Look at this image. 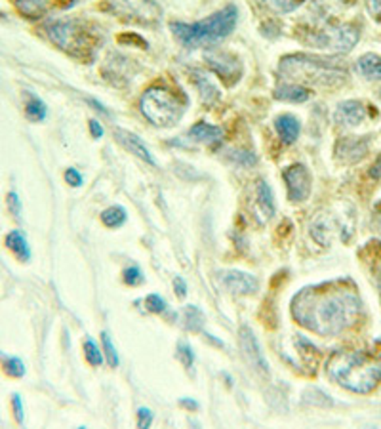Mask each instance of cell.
I'll return each mask as SVG.
<instances>
[{"label":"cell","instance_id":"1","mask_svg":"<svg viewBox=\"0 0 381 429\" xmlns=\"http://www.w3.org/2000/svg\"><path fill=\"white\" fill-rule=\"evenodd\" d=\"M360 307L357 288L347 281L305 286L292 299V315L297 324L319 336H337L351 329Z\"/></svg>","mask_w":381,"mask_h":429},{"label":"cell","instance_id":"2","mask_svg":"<svg viewBox=\"0 0 381 429\" xmlns=\"http://www.w3.org/2000/svg\"><path fill=\"white\" fill-rule=\"evenodd\" d=\"M330 380L353 393H370L380 383L381 370L366 353L339 351L328 360Z\"/></svg>","mask_w":381,"mask_h":429},{"label":"cell","instance_id":"3","mask_svg":"<svg viewBox=\"0 0 381 429\" xmlns=\"http://www.w3.org/2000/svg\"><path fill=\"white\" fill-rule=\"evenodd\" d=\"M236 17H238V12L235 6H225L223 10L215 12L202 21H197V24L174 21V24H170V29L174 33L175 39L179 40L185 48L212 46L233 33Z\"/></svg>","mask_w":381,"mask_h":429},{"label":"cell","instance_id":"4","mask_svg":"<svg viewBox=\"0 0 381 429\" xmlns=\"http://www.w3.org/2000/svg\"><path fill=\"white\" fill-rule=\"evenodd\" d=\"M337 60H322L312 55H288L278 65V75L294 85H317V86H335L345 77L343 65L335 63Z\"/></svg>","mask_w":381,"mask_h":429},{"label":"cell","instance_id":"5","mask_svg":"<svg viewBox=\"0 0 381 429\" xmlns=\"http://www.w3.org/2000/svg\"><path fill=\"white\" fill-rule=\"evenodd\" d=\"M82 21L78 19H55L52 24L46 25V35L53 44L67 54L76 58H90L96 46V37L90 33Z\"/></svg>","mask_w":381,"mask_h":429},{"label":"cell","instance_id":"6","mask_svg":"<svg viewBox=\"0 0 381 429\" xmlns=\"http://www.w3.org/2000/svg\"><path fill=\"white\" fill-rule=\"evenodd\" d=\"M297 39L305 46L326 50V52H349L357 44L358 31L351 24H320L317 27H309L303 31H297Z\"/></svg>","mask_w":381,"mask_h":429},{"label":"cell","instance_id":"7","mask_svg":"<svg viewBox=\"0 0 381 429\" xmlns=\"http://www.w3.org/2000/svg\"><path fill=\"white\" fill-rule=\"evenodd\" d=\"M139 109L145 119L154 126H174L181 119L185 103L172 90L152 86L141 96Z\"/></svg>","mask_w":381,"mask_h":429},{"label":"cell","instance_id":"8","mask_svg":"<svg viewBox=\"0 0 381 429\" xmlns=\"http://www.w3.org/2000/svg\"><path fill=\"white\" fill-rule=\"evenodd\" d=\"M284 182L292 202H303L311 195V174L305 164H292L284 170Z\"/></svg>","mask_w":381,"mask_h":429},{"label":"cell","instance_id":"9","mask_svg":"<svg viewBox=\"0 0 381 429\" xmlns=\"http://www.w3.org/2000/svg\"><path fill=\"white\" fill-rule=\"evenodd\" d=\"M109 6L118 16L137 19V21H154L159 19V8L151 0H109Z\"/></svg>","mask_w":381,"mask_h":429},{"label":"cell","instance_id":"10","mask_svg":"<svg viewBox=\"0 0 381 429\" xmlns=\"http://www.w3.org/2000/svg\"><path fill=\"white\" fill-rule=\"evenodd\" d=\"M370 147V139L366 136H347L342 138L335 143V159L342 164H355V162L362 161L368 153Z\"/></svg>","mask_w":381,"mask_h":429},{"label":"cell","instance_id":"11","mask_svg":"<svg viewBox=\"0 0 381 429\" xmlns=\"http://www.w3.org/2000/svg\"><path fill=\"white\" fill-rule=\"evenodd\" d=\"M238 342H240V349H242L244 357L250 362L251 367L256 368L261 374H269V367H267V360L263 357V351L259 347V342L254 330L250 326H242L238 332Z\"/></svg>","mask_w":381,"mask_h":429},{"label":"cell","instance_id":"12","mask_svg":"<svg viewBox=\"0 0 381 429\" xmlns=\"http://www.w3.org/2000/svg\"><path fill=\"white\" fill-rule=\"evenodd\" d=\"M343 229H345V225L335 212H326V214L322 212L311 223V235L319 245H330L332 238L337 237Z\"/></svg>","mask_w":381,"mask_h":429},{"label":"cell","instance_id":"13","mask_svg":"<svg viewBox=\"0 0 381 429\" xmlns=\"http://www.w3.org/2000/svg\"><path fill=\"white\" fill-rule=\"evenodd\" d=\"M206 60L210 63V67H212L223 80H227L229 85H233V82L238 80L240 75H242L240 62L231 54H227V52H213V54L206 55Z\"/></svg>","mask_w":381,"mask_h":429},{"label":"cell","instance_id":"14","mask_svg":"<svg viewBox=\"0 0 381 429\" xmlns=\"http://www.w3.org/2000/svg\"><path fill=\"white\" fill-rule=\"evenodd\" d=\"M221 284L225 286V290L233 292V294H254L258 290V279L242 271H221L220 273Z\"/></svg>","mask_w":381,"mask_h":429},{"label":"cell","instance_id":"15","mask_svg":"<svg viewBox=\"0 0 381 429\" xmlns=\"http://www.w3.org/2000/svg\"><path fill=\"white\" fill-rule=\"evenodd\" d=\"M368 116V109L362 101L347 100L342 101L334 111V123L342 126H358L362 124Z\"/></svg>","mask_w":381,"mask_h":429},{"label":"cell","instance_id":"16","mask_svg":"<svg viewBox=\"0 0 381 429\" xmlns=\"http://www.w3.org/2000/svg\"><path fill=\"white\" fill-rule=\"evenodd\" d=\"M114 138H116V141H118L126 151L134 153L136 157H139V159H143V161H147L149 164H154V159H152L151 153H149V149L141 143V139L137 138L136 134H132V132L128 130H122V128H116V130H114Z\"/></svg>","mask_w":381,"mask_h":429},{"label":"cell","instance_id":"17","mask_svg":"<svg viewBox=\"0 0 381 429\" xmlns=\"http://www.w3.org/2000/svg\"><path fill=\"white\" fill-rule=\"evenodd\" d=\"M256 212H258L261 223L271 220L274 214V197L267 182H259L256 187Z\"/></svg>","mask_w":381,"mask_h":429},{"label":"cell","instance_id":"18","mask_svg":"<svg viewBox=\"0 0 381 429\" xmlns=\"http://www.w3.org/2000/svg\"><path fill=\"white\" fill-rule=\"evenodd\" d=\"M221 138H223V130H221L220 126H212V124L208 123H197L187 134L189 141H195V143H200V146H213Z\"/></svg>","mask_w":381,"mask_h":429},{"label":"cell","instance_id":"19","mask_svg":"<svg viewBox=\"0 0 381 429\" xmlns=\"http://www.w3.org/2000/svg\"><path fill=\"white\" fill-rule=\"evenodd\" d=\"M274 128L278 132V138L282 139V143H294L299 138V132H301V124L294 115H281L276 116L274 121Z\"/></svg>","mask_w":381,"mask_h":429},{"label":"cell","instance_id":"20","mask_svg":"<svg viewBox=\"0 0 381 429\" xmlns=\"http://www.w3.org/2000/svg\"><path fill=\"white\" fill-rule=\"evenodd\" d=\"M274 98L281 101H288V103H303V101L311 98V92H309V88H305L301 85L284 82V85L276 86Z\"/></svg>","mask_w":381,"mask_h":429},{"label":"cell","instance_id":"21","mask_svg":"<svg viewBox=\"0 0 381 429\" xmlns=\"http://www.w3.org/2000/svg\"><path fill=\"white\" fill-rule=\"evenodd\" d=\"M4 245H6L8 250L14 254L17 260L23 261V263L30 260L29 243H27L25 235L19 233V231H10L6 235V238H4Z\"/></svg>","mask_w":381,"mask_h":429},{"label":"cell","instance_id":"22","mask_svg":"<svg viewBox=\"0 0 381 429\" xmlns=\"http://www.w3.org/2000/svg\"><path fill=\"white\" fill-rule=\"evenodd\" d=\"M14 6L21 16L29 19H38L42 17L52 6V0H12Z\"/></svg>","mask_w":381,"mask_h":429},{"label":"cell","instance_id":"23","mask_svg":"<svg viewBox=\"0 0 381 429\" xmlns=\"http://www.w3.org/2000/svg\"><path fill=\"white\" fill-rule=\"evenodd\" d=\"M358 73L370 80H381V55L364 54L357 60Z\"/></svg>","mask_w":381,"mask_h":429},{"label":"cell","instance_id":"24","mask_svg":"<svg viewBox=\"0 0 381 429\" xmlns=\"http://www.w3.org/2000/svg\"><path fill=\"white\" fill-rule=\"evenodd\" d=\"M48 115V109L46 103L37 96L27 94V100H25V116L29 119L30 123H42Z\"/></svg>","mask_w":381,"mask_h":429},{"label":"cell","instance_id":"25","mask_svg":"<svg viewBox=\"0 0 381 429\" xmlns=\"http://www.w3.org/2000/svg\"><path fill=\"white\" fill-rule=\"evenodd\" d=\"M193 80H195V85L198 86V90H200V98H202V101L204 103H212V101H215L218 98H220V92H218V88L212 85V80L206 77V75H202L200 71H193Z\"/></svg>","mask_w":381,"mask_h":429},{"label":"cell","instance_id":"26","mask_svg":"<svg viewBox=\"0 0 381 429\" xmlns=\"http://www.w3.org/2000/svg\"><path fill=\"white\" fill-rule=\"evenodd\" d=\"M0 367H2V372L8 376V378H14V380H19L25 376V365L19 357H14V355H4L0 353Z\"/></svg>","mask_w":381,"mask_h":429},{"label":"cell","instance_id":"27","mask_svg":"<svg viewBox=\"0 0 381 429\" xmlns=\"http://www.w3.org/2000/svg\"><path fill=\"white\" fill-rule=\"evenodd\" d=\"M183 326L187 330H193V332H200L202 330V324H204V315L202 311L195 306L183 307Z\"/></svg>","mask_w":381,"mask_h":429},{"label":"cell","instance_id":"28","mask_svg":"<svg viewBox=\"0 0 381 429\" xmlns=\"http://www.w3.org/2000/svg\"><path fill=\"white\" fill-rule=\"evenodd\" d=\"M101 222L105 223L107 227H121L126 222V210L122 207L107 208L101 214Z\"/></svg>","mask_w":381,"mask_h":429},{"label":"cell","instance_id":"29","mask_svg":"<svg viewBox=\"0 0 381 429\" xmlns=\"http://www.w3.org/2000/svg\"><path fill=\"white\" fill-rule=\"evenodd\" d=\"M267 6L278 14H288V12H294L296 8H299L303 4L305 0H263Z\"/></svg>","mask_w":381,"mask_h":429},{"label":"cell","instance_id":"30","mask_svg":"<svg viewBox=\"0 0 381 429\" xmlns=\"http://www.w3.org/2000/svg\"><path fill=\"white\" fill-rule=\"evenodd\" d=\"M84 355H86V359H88L91 367H99L103 362V353L99 349V345L96 342H91V340L84 342Z\"/></svg>","mask_w":381,"mask_h":429},{"label":"cell","instance_id":"31","mask_svg":"<svg viewBox=\"0 0 381 429\" xmlns=\"http://www.w3.org/2000/svg\"><path fill=\"white\" fill-rule=\"evenodd\" d=\"M101 342H103V349H105L107 362H109L111 367H118V355H116V351H114V345H113V342H111V338H109L107 332L101 334Z\"/></svg>","mask_w":381,"mask_h":429},{"label":"cell","instance_id":"32","mask_svg":"<svg viewBox=\"0 0 381 429\" xmlns=\"http://www.w3.org/2000/svg\"><path fill=\"white\" fill-rule=\"evenodd\" d=\"M229 159L240 166H254L256 164V155L250 153V151H231Z\"/></svg>","mask_w":381,"mask_h":429},{"label":"cell","instance_id":"33","mask_svg":"<svg viewBox=\"0 0 381 429\" xmlns=\"http://www.w3.org/2000/svg\"><path fill=\"white\" fill-rule=\"evenodd\" d=\"M145 306H147V309H149L151 313H162V311H166V301H164V298L159 296V294H149V296L145 298Z\"/></svg>","mask_w":381,"mask_h":429},{"label":"cell","instance_id":"34","mask_svg":"<svg viewBox=\"0 0 381 429\" xmlns=\"http://www.w3.org/2000/svg\"><path fill=\"white\" fill-rule=\"evenodd\" d=\"M124 283L130 286H137V284L143 283V273L139 268H128L124 271Z\"/></svg>","mask_w":381,"mask_h":429},{"label":"cell","instance_id":"35","mask_svg":"<svg viewBox=\"0 0 381 429\" xmlns=\"http://www.w3.org/2000/svg\"><path fill=\"white\" fill-rule=\"evenodd\" d=\"M12 410H14V420L21 426L23 421H25V414H23V401L17 393L12 395Z\"/></svg>","mask_w":381,"mask_h":429},{"label":"cell","instance_id":"36","mask_svg":"<svg viewBox=\"0 0 381 429\" xmlns=\"http://www.w3.org/2000/svg\"><path fill=\"white\" fill-rule=\"evenodd\" d=\"M177 349H179V359L183 360V365L185 367H193V362H195V355H193V349H190L189 344H179L177 345Z\"/></svg>","mask_w":381,"mask_h":429},{"label":"cell","instance_id":"37","mask_svg":"<svg viewBox=\"0 0 381 429\" xmlns=\"http://www.w3.org/2000/svg\"><path fill=\"white\" fill-rule=\"evenodd\" d=\"M152 423V412L149 408H139L137 410V426L141 429L151 428Z\"/></svg>","mask_w":381,"mask_h":429},{"label":"cell","instance_id":"38","mask_svg":"<svg viewBox=\"0 0 381 429\" xmlns=\"http://www.w3.org/2000/svg\"><path fill=\"white\" fill-rule=\"evenodd\" d=\"M63 176H65V182H67L71 187H80V185H82V176H80V172L76 168H67Z\"/></svg>","mask_w":381,"mask_h":429},{"label":"cell","instance_id":"39","mask_svg":"<svg viewBox=\"0 0 381 429\" xmlns=\"http://www.w3.org/2000/svg\"><path fill=\"white\" fill-rule=\"evenodd\" d=\"M6 202H8V210L12 212V216H19V212H21V202H19L17 193H14V191L8 193Z\"/></svg>","mask_w":381,"mask_h":429},{"label":"cell","instance_id":"40","mask_svg":"<svg viewBox=\"0 0 381 429\" xmlns=\"http://www.w3.org/2000/svg\"><path fill=\"white\" fill-rule=\"evenodd\" d=\"M174 288L177 298H185V296H187V284H185L181 277H175L174 279Z\"/></svg>","mask_w":381,"mask_h":429},{"label":"cell","instance_id":"41","mask_svg":"<svg viewBox=\"0 0 381 429\" xmlns=\"http://www.w3.org/2000/svg\"><path fill=\"white\" fill-rule=\"evenodd\" d=\"M368 10L373 17L381 19V0H368Z\"/></svg>","mask_w":381,"mask_h":429},{"label":"cell","instance_id":"42","mask_svg":"<svg viewBox=\"0 0 381 429\" xmlns=\"http://www.w3.org/2000/svg\"><path fill=\"white\" fill-rule=\"evenodd\" d=\"M90 132L94 138H101V136H103V128H101V124H99L96 119L90 121Z\"/></svg>","mask_w":381,"mask_h":429},{"label":"cell","instance_id":"43","mask_svg":"<svg viewBox=\"0 0 381 429\" xmlns=\"http://www.w3.org/2000/svg\"><path fill=\"white\" fill-rule=\"evenodd\" d=\"M370 176H372L373 180H380L381 177V155L378 157V161L373 162L372 168H370Z\"/></svg>","mask_w":381,"mask_h":429},{"label":"cell","instance_id":"44","mask_svg":"<svg viewBox=\"0 0 381 429\" xmlns=\"http://www.w3.org/2000/svg\"><path fill=\"white\" fill-rule=\"evenodd\" d=\"M181 405L183 406H189V408H193V410H197V408H198L197 403H195V401H189V399H183Z\"/></svg>","mask_w":381,"mask_h":429},{"label":"cell","instance_id":"45","mask_svg":"<svg viewBox=\"0 0 381 429\" xmlns=\"http://www.w3.org/2000/svg\"><path fill=\"white\" fill-rule=\"evenodd\" d=\"M342 2H345V4H351V2H355V0H342Z\"/></svg>","mask_w":381,"mask_h":429}]
</instances>
